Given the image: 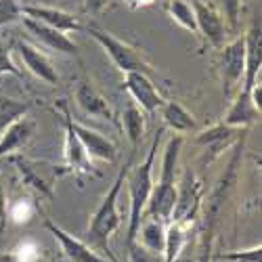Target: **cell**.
<instances>
[{
    "label": "cell",
    "mask_w": 262,
    "mask_h": 262,
    "mask_svg": "<svg viewBox=\"0 0 262 262\" xmlns=\"http://www.w3.org/2000/svg\"><path fill=\"white\" fill-rule=\"evenodd\" d=\"M187 244V227L185 223H177V221H170L166 227V242H164V262H174L183 248Z\"/></svg>",
    "instance_id": "cell-23"
},
{
    "label": "cell",
    "mask_w": 262,
    "mask_h": 262,
    "mask_svg": "<svg viewBox=\"0 0 262 262\" xmlns=\"http://www.w3.org/2000/svg\"><path fill=\"white\" fill-rule=\"evenodd\" d=\"M191 7L195 13V24L198 32L212 45H223L227 36V24L225 17L218 13L212 5H206L202 0H191Z\"/></svg>",
    "instance_id": "cell-8"
},
{
    "label": "cell",
    "mask_w": 262,
    "mask_h": 262,
    "mask_svg": "<svg viewBox=\"0 0 262 262\" xmlns=\"http://www.w3.org/2000/svg\"><path fill=\"white\" fill-rule=\"evenodd\" d=\"M244 70H246V38L239 36L233 42H229L221 55V72L227 84V93H231L233 86L242 82Z\"/></svg>",
    "instance_id": "cell-11"
},
{
    "label": "cell",
    "mask_w": 262,
    "mask_h": 262,
    "mask_svg": "<svg viewBox=\"0 0 262 262\" xmlns=\"http://www.w3.org/2000/svg\"><path fill=\"white\" fill-rule=\"evenodd\" d=\"M124 89L130 93L133 101L143 109L145 114H156L158 109L164 105V99L158 93L154 80L143 72L124 74Z\"/></svg>",
    "instance_id": "cell-5"
},
{
    "label": "cell",
    "mask_w": 262,
    "mask_h": 262,
    "mask_svg": "<svg viewBox=\"0 0 262 262\" xmlns=\"http://www.w3.org/2000/svg\"><path fill=\"white\" fill-rule=\"evenodd\" d=\"M160 112H162V120L168 128H172L174 133H179V135H187L191 133V130H195V118L191 112H187V109L177 103V101H164V105L160 107Z\"/></svg>",
    "instance_id": "cell-20"
},
{
    "label": "cell",
    "mask_w": 262,
    "mask_h": 262,
    "mask_svg": "<svg viewBox=\"0 0 262 262\" xmlns=\"http://www.w3.org/2000/svg\"><path fill=\"white\" fill-rule=\"evenodd\" d=\"M21 179L26 185H30L36 193L45 195V198H53V174L49 170H40L38 162H28V160H17Z\"/></svg>",
    "instance_id": "cell-19"
},
{
    "label": "cell",
    "mask_w": 262,
    "mask_h": 262,
    "mask_svg": "<svg viewBox=\"0 0 262 262\" xmlns=\"http://www.w3.org/2000/svg\"><path fill=\"white\" fill-rule=\"evenodd\" d=\"M156 0H126V5L130 9H141V7H149V5H154Z\"/></svg>",
    "instance_id": "cell-33"
},
{
    "label": "cell",
    "mask_w": 262,
    "mask_h": 262,
    "mask_svg": "<svg viewBox=\"0 0 262 262\" xmlns=\"http://www.w3.org/2000/svg\"><path fill=\"white\" fill-rule=\"evenodd\" d=\"M223 13H225V24H229L231 30L239 24V13H242V0H221Z\"/></svg>",
    "instance_id": "cell-30"
},
{
    "label": "cell",
    "mask_w": 262,
    "mask_h": 262,
    "mask_svg": "<svg viewBox=\"0 0 262 262\" xmlns=\"http://www.w3.org/2000/svg\"><path fill=\"white\" fill-rule=\"evenodd\" d=\"M137 151H133L126 162V166L120 170V174L116 177L112 189L107 191V195L103 198V202L99 204V208L95 210V214L91 216V225H89V233H86V237H89V242L93 246H97L101 252H105L109 256V260L118 262V258L112 254V250H109V244L107 239L109 235H114L120 225H122V218H120V210H118V198H120V191H122V185L126 183V174L130 170V166H133V158H135Z\"/></svg>",
    "instance_id": "cell-2"
},
{
    "label": "cell",
    "mask_w": 262,
    "mask_h": 262,
    "mask_svg": "<svg viewBox=\"0 0 262 262\" xmlns=\"http://www.w3.org/2000/svg\"><path fill=\"white\" fill-rule=\"evenodd\" d=\"M109 3L112 0H84V11L91 15H99L109 7Z\"/></svg>",
    "instance_id": "cell-32"
},
{
    "label": "cell",
    "mask_w": 262,
    "mask_h": 262,
    "mask_svg": "<svg viewBox=\"0 0 262 262\" xmlns=\"http://www.w3.org/2000/svg\"><path fill=\"white\" fill-rule=\"evenodd\" d=\"M160 135L162 130L154 139V143H151L147 158L135 168L130 166L133 170H128L126 174V183L130 191V223H128V235H126V248L137 242V233L143 223V212L151 198V191H154V166H156V156L160 147Z\"/></svg>",
    "instance_id": "cell-1"
},
{
    "label": "cell",
    "mask_w": 262,
    "mask_h": 262,
    "mask_svg": "<svg viewBox=\"0 0 262 262\" xmlns=\"http://www.w3.org/2000/svg\"><path fill=\"white\" fill-rule=\"evenodd\" d=\"M21 24H24V28L32 34V38H36L40 42L42 47H47V49H51L55 53H61V55H70V57L78 55L76 42L65 32H59V30H55L51 26H45V24H40V21L24 17V15H21Z\"/></svg>",
    "instance_id": "cell-6"
},
{
    "label": "cell",
    "mask_w": 262,
    "mask_h": 262,
    "mask_svg": "<svg viewBox=\"0 0 262 262\" xmlns=\"http://www.w3.org/2000/svg\"><path fill=\"white\" fill-rule=\"evenodd\" d=\"M235 135H237V128H231L227 124H218V126L206 130V133H202L198 137V143L204 145V147H208V149H212L214 154H218L223 147H227L231 143V139Z\"/></svg>",
    "instance_id": "cell-24"
},
{
    "label": "cell",
    "mask_w": 262,
    "mask_h": 262,
    "mask_svg": "<svg viewBox=\"0 0 262 262\" xmlns=\"http://www.w3.org/2000/svg\"><path fill=\"white\" fill-rule=\"evenodd\" d=\"M258 118H260V112L254 107V103L250 99V91L242 89V91H239V95H237V99L233 101L231 109L227 112L223 124H227L231 128H248Z\"/></svg>",
    "instance_id": "cell-18"
},
{
    "label": "cell",
    "mask_w": 262,
    "mask_h": 262,
    "mask_svg": "<svg viewBox=\"0 0 262 262\" xmlns=\"http://www.w3.org/2000/svg\"><path fill=\"white\" fill-rule=\"evenodd\" d=\"M34 133H36V122L26 116L13 122L11 126H7L0 133V160L15 154L19 149H24L32 141Z\"/></svg>",
    "instance_id": "cell-15"
},
{
    "label": "cell",
    "mask_w": 262,
    "mask_h": 262,
    "mask_svg": "<svg viewBox=\"0 0 262 262\" xmlns=\"http://www.w3.org/2000/svg\"><path fill=\"white\" fill-rule=\"evenodd\" d=\"M21 15L24 17H30V19H36L40 24L45 26H51L59 32H80L84 30V26L78 21V17H74L72 13L68 11H61L57 7H42V5H21Z\"/></svg>",
    "instance_id": "cell-7"
},
{
    "label": "cell",
    "mask_w": 262,
    "mask_h": 262,
    "mask_svg": "<svg viewBox=\"0 0 262 262\" xmlns=\"http://www.w3.org/2000/svg\"><path fill=\"white\" fill-rule=\"evenodd\" d=\"M246 38V70H244V91H250L258 84V74L262 68V34H260V19H254Z\"/></svg>",
    "instance_id": "cell-14"
},
{
    "label": "cell",
    "mask_w": 262,
    "mask_h": 262,
    "mask_svg": "<svg viewBox=\"0 0 262 262\" xmlns=\"http://www.w3.org/2000/svg\"><path fill=\"white\" fill-rule=\"evenodd\" d=\"M45 227H47V231L57 239V242L61 244L65 256H68L72 262H114V260H109V258L101 256L93 246L80 242V239H76V237L70 235L68 231H63L61 227H57L55 223L47 221Z\"/></svg>",
    "instance_id": "cell-9"
},
{
    "label": "cell",
    "mask_w": 262,
    "mask_h": 262,
    "mask_svg": "<svg viewBox=\"0 0 262 262\" xmlns=\"http://www.w3.org/2000/svg\"><path fill=\"white\" fill-rule=\"evenodd\" d=\"M63 126H65V164H68V168L74 172H82V174H99L72 126V116L68 112V107H65Z\"/></svg>",
    "instance_id": "cell-10"
},
{
    "label": "cell",
    "mask_w": 262,
    "mask_h": 262,
    "mask_svg": "<svg viewBox=\"0 0 262 262\" xmlns=\"http://www.w3.org/2000/svg\"><path fill=\"white\" fill-rule=\"evenodd\" d=\"M168 15L172 17V21L189 32H198V24H195V13L193 7L187 0H170L168 3Z\"/></svg>",
    "instance_id": "cell-25"
},
{
    "label": "cell",
    "mask_w": 262,
    "mask_h": 262,
    "mask_svg": "<svg viewBox=\"0 0 262 262\" xmlns=\"http://www.w3.org/2000/svg\"><path fill=\"white\" fill-rule=\"evenodd\" d=\"M21 19V5L17 0H0V28Z\"/></svg>",
    "instance_id": "cell-28"
},
{
    "label": "cell",
    "mask_w": 262,
    "mask_h": 262,
    "mask_svg": "<svg viewBox=\"0 0 262 262\" xmlns=\"http://www.w3.org/2000/svg\"><path fill=\"white\" fill-rule=\"evenodd\" d=\"M76 103L84 114H89L99 120H114V112L109 107L107 99L95 89L91 82H80L76 89Z\"/></svg>",
    "instance_id": "cell-16"
},
{
    "label": "cell",
    "mask_w": 262,
    "mask_h": 262,
    "mask_svg": "<svg viewBox=\"0 0 262 262\" xmlns=\"http://www.w3.org/2000/svg\"><path fill=\"white\" fill-rule=\"evenodd\" d=\"M86 32H89L91 38L109 55V59L114 61V65L122 74H128V72H143L147 76L154 74L151 63L147 61V57L137 47L128 45V42L116 38L114 34H109V32H105V30H101L97 26H89Z\"/></svg>",
    "instance_id": "cell-4"
},
{
    "label": "cell",
    "mask_w": 262,
    "mask_h": 262,
    "mask_svg": "<svg viewBox=\"0 0 262 262\" xmlns=\"http://www.w3.org/2000/svg\"><path fill=\"white\" fill-rule=\"evenodd\" d=\"M122 128H124L130 145H133V151H137V147L145 135V112L137 103L128 105L122 112Z\"/></svg>",
    "instance_id": "cell-22"
},
{
    "label": "cell",
    "mask_w": 262,
    "mask_h": 262,
    "mask_svg": "<svg viewBox=\"0 0 262 262\" xmlns=\"http://www.w3.org/2000/svg\"><path fill=\"white\" fill-rule=\"evenodd\" d=\"M28 109H30L28 103H21L9 97H0V133L13 122H17L19 118H24L28 114Z\"/></svg>",
    "instance_id": "cell-26"
},
{
    "label": "cell",
    "mask_w": 262,
    "mask_h": 262,
    "mask_svg": "<svg viewBox=\"0 0 262 262\" xmlns=\"http://www.w3.org/2000/svg\"><path fill=\"white\" fill-rule=\"evenodd\" d=\"M3 74H11V76H21L19 68L13 61V51H11V45L7 42H0V76Z\"/></svg>",
    "instance_id": "cell-29"
},
{
    "label": "cell",
    "mask_w": 262,
    "mask_h": 262,
    "mask_svg": "<svg viewBox=\"0 0 262 262\" xmlns=\"http://www.w3.org/2000/svg\"><path fill=\"white\" fill-rule=\"evenodd\" d=\"M7 221H9V202H7V193H5L3 181H0V233H5Z\"/></svg>",
    "instance_id": "cell-31"
},
{
    "label": "cell",
    "mask_w": 262,
    "mask_h": 262,
    "mask_svg": "<svg viewBox=\"0 0 262 262\" xmlns=\"http://www.w3.org/2000/svg\"><path fill=\"white\" fill-rule=\"evenodd\" d=\"M181 185L183 187L177 191V204H174L170 221L187 223L189 221V214H193L195 204L200 202V185L195 183V177H193L191 170L185 172V181Z\"/></svg>",
    "instance_id": "cell-17"
},
{
    "label": "cell",
    "mask_w": 262,
    "mask_h": 262,
    "mask_svg": "<svg viewBox=\"0 0 262 262\" xmlns=\"http://www.w3.org/2000/svg\"><path fill=\"white\" fill-rule=\"evenodd\" d=\"M139 246L145 248L151 254H162L164 252V242H166V223H162L160 218L149 216L147 223H141L139 233Z\"/></svg>",
    "instance_id": "cell-21"
},
{
    "label": "cell",
    "mask_w": 262,
    "mask_h": 262,
    "mask_svg": "<svg viewBox=\"0 0 262 262\" xmlns=\"http://www.w3.org/2000/svg\"><path fill=\"white\" fill-rule=\"evenodd\" d=\"M15 49L19 53L21 61H24V65L36 78H40L47 84H57L59 82V74L55 70V65L40 49H36L34 45H30V42H26V40H19L15 45Z\"/></svg>",
    "instance_id": "cell-12"
},
{
    "label": "cell",
    "mask_w": 262,
    "mask_h": 262,
    "mask_svg": "<svg viewBox=\"0 0 262 262\" xmlns=\"http://www.w3.org/2000/svg\"><path fill=\"white\" fill-rule=\"evenodd\" d=\"M225 262H262V248L260 244L250 248V250H237V252H227L218 256Z\"/></svg>",
    "instance_id": "cell-27"
},
{
    "label": "cell",
    "mask_w": 262,
    "mask_h": 262,
    "mask_svg": "<svg viewBox=\"0 0 262 262\" xmlns=\"http://www.w3.org/2000/svg\"><path fill=\"white\" fill-rule=\"evenodd\" d=\"M181 147H183V135L172 137L166 145L164 151V160H162V174L158 185H154L151 191V198L147 202L149 208V216L160 218L162 223H170V216L177 204V164H179V156H181Z\"/></svg>",
    "instance_id": "cell-3"
},
{
    "label": "cell",
    "mask_w": 262,
    "mask_h": 262,
    "mask_svg": "<svg viewBox=\"0 0 262 262\" xmlns=\"http://www.w3.org/2000/svg\"><path fill=\"white\" fill-rule=\"evenodd\" d=\"M72 126H74L76 135H78L80 143L84 145L91 160H101V162H114L116 160V156H118L116 145L107 137H103L101 133H97V130L84 126L80 122H74V120H72Z\"/></svg>",
    "instance_id": "cell-13"
}]
</instances>
